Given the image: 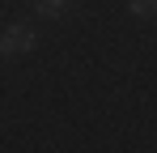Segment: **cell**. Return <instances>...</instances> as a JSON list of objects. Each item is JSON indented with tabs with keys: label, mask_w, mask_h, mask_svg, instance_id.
<instances>
[{
	"label": "cell",
	"mask_w": 157,
	"mask_h": 153,
	"mask_svg": "<svg viewBox=\"0 0 157 153\" xmlns=\"http://www.w3.org/2000/svg\"><path fill=\"white\" fill-rule=\"evenodd\" d=\"M34 47H38L34 26L13 22V26H4V30H0V60H21V55H30Z\"/></svg>",
	"instance_id": "obj_1"
},
{
	"label": "cell",
	"mask_w": 157,
	"mask_h": 153,
	"mask_svg": "<svg viewBox=\"0 0 157 153\" xmlns=\"http://www.w3.org/2000/svg\"><path fill=\"white\" fill-rule=\"evenodd\" d=\"M34 4V13H43V17H64L68 13V0H30Z\"/></svg>",
	"instance_id": "obj_2"
},
{
	"label": "cell",
	"mask_w": 157,
	"mask_h": 153,
	"mask_svg": "<svg viewBox=\"0 0 157 153\" xmlns=\"http://www.w3.org/2000/svg\"><path fill=\"white\" fill-rule=\"evenodd\" d=\"M132 13L144 22H157V0H132Z\"/></svg>",
	"instance_id": "obj_3"
}]
</instances>
